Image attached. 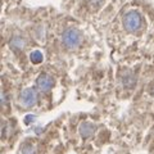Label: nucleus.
Masks as SVG:
<instances>
[{"label":"nucleus","instance_id":"obj_2","mask_svg":"<svg viewBox=\"0 0 154 154\" xmlns=\"http://www.w3.org/2000/svg\"><path fill=\"white\" fill-rule=\"evenodd\" d=\"M141 23H143L141 16L137 12H134V11L126 13V16L123 18V26L130 32L137 31L141 27Z\"/></svg>","mask_w":154,"mask_h":154},{"label":"nucleus","instance_id":"obj_1","mask_svg":"<svg viewBox=\"0 0 154 154\" xmlns=\"http://www.w3.org/2000/svg\"><path fill=\"white\" fill-rule=\"evenodd\" d=\"M81 41H82V33H81L80 30L73 27L66 30L63 35H62V42L68 49H75V48H77L81 44Z\"/></svg>","mask_w":154,"mask_h":154},{"label":"nucleus","instance_id":"obj_9","mask_svg":"<svg viewBox=\"0 0 154 154\" xmlns=\"http://www.w3.org/2000/svg\"><path fill=\"white\" fill-rule=\"evenodd\" d=\"M86 2H88L91 7H99L100 4L103 3V0H86Z\"/></svg>","mask_w":154,"mask_h":154},{"label":"nucleus","instance_id":"obj_4","mask_svg":"<svg viewBox=\"0 0 154 154\" xmlns=\"http://www.w3.org/2000/svg\"><path fill=\"white\" fill-rule=\"evenodd\" d=\"M53 85H54V81H53V79L49 75L42 73V75L38 76V79H37V88L40 89L41 91H49L53 88Z\"/></svg>","mask_w":154,"mask_h":154},{"label":"nucleus","instance_id":"obj_11","mask_svg":"<svg viewBox=\"0 0 154 154\" xmlns=\"http://www.w3.org/2000/svg\"><path fill=\"white\" fill-rule=\"evenodd\" d=\"M152 93H153V95H154V86H153V90H152Z\"/></svg>","mask_w":154,"mask_h":154},{"label":"nucleus","instance_id":"obj_10","mask_svg":"<svg viewBox=\"0 0 154 154\" xmlns=\"http://www.w3.org/2000/svg\"><path fill=\"white\" fill-rule=\"evenodd\" d=\"M31 119L33 121V119H35V117H33V116H27V118H26V122H27V123H30V122H31Z\"/></svg>","mask_w":154,"mask_h":154},{"label":"nucleus","instance_id":"obj_5","mask_svg":"<svg viewBox=\"0 0 154 154\" xmlns=\"http://www.w3.org/2000/svg\"><path fill=\"white\" fill-rule=\"evenodd\" d=\"M95 130H96V126H95L94 123H91V122H84V123H81L79 131H80L81 137L88 139L90 136H93L94 132H95Z\"/></svg>","mask_w":154,"mask_h":154},{"label":"nucleus","instance_id":"obj_8","mask_svg":"<svg viewBox=\"0 0 154 154\" xmlns=\"http://www.w3.org/2000/svg\"><path fill=\"white\" fill-rule=\"evenodd\" d=\"M22 154H36V149L32 144H25L22 146Z\"/></svg>","mask_w":154,"mask_h":154},{"label":"nucleus","instance_id":"obj_3","mask_svg":"<svg viewBox=\"0 0 154 154\" xmlns=\"http://www.w3.org/2000/svg\"><path fill=\"white\" fill-rule=\"evenodd\" d=\"M37 102V93L33 89H26L23 90L19 95V103L25 108H31Z\"/></svg>","mask_w":154,"mask_h":154},{"label":"nucleus","instance_id":"obj_6","mask_svg":"<svg viewBox=\"0 0 154 154\" xmlns=\"http://www.w3.org/2000/svg\"><path fill=\"white\" fill-rule=\"evenodd\" d=\"M9 45H11V48L13 50L18 51V50L25 49L26 45H27V41H26V38L22 37V36H14L11 40V42H9Z\"/></svg>","mask_w":154,"mask_h":154},{"label":"nucleus","instance_id":"obj_7","mask_svg":"<svg viewBox=\"0 0 154 154\" xmlns=\"http://www.w3.org/2000/svg\"><path fill=\"white\" fill-rule=\"evenodd\" d=\"M30 58H31V62L32 63H41L42 59H44V55H42V53L40 50H33L31 54H30Z\"/></svg>","mask_w":154,"mask_h":154}]
</instances>
